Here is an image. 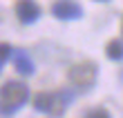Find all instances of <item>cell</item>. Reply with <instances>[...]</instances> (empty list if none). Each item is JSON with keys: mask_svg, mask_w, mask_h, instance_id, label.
Instances as JSON below:
<instances>
[{"mask_svg": "<svg viewBox=\"0 0 123 118\" xmlns=\"http://www.w3.org/2000/svg\"><path fill=\"white\" fill-rule=\"evenodd\" d=\"M9 58L13 60V67H16V71L20 73V76H31V73L36 71L34 60L27 56V51H23V49H11V56Z\"/></svg>", "mask_w": 123, "mask_h": 118, "instance_id": "6", "label": "cell"}, {"mask_svg": "<svg viewBox=\"0 0 123 118\" xmlns=\"http://www.w3.org/2000/svg\"><path fill=\"white\" fill-rule=\"evenodd\" d=\"M72 96L67 89H58V91H40L34 96V109L36 112H43L47 116H54L58 118L65 114V109L69 107L72 102Z\"/></svg>", "mask_w": 123, "mask_h": 118, "instance_id": "2", "label": "cell"}, {"mask_svg": "<svg viewBox=\"0 0 123 118\" xmlns=\"http://www.w3.org/2000/svg\"><path fill=\"white\" fill-rule=\"evenodd\" d=\"M105 54L110 60H121L123 58V40L121 38H112L105 47Z\"/></svg>", "mask_w": 123, "mask_h": 118, "instance_id": "7", "label": "cell"}, {"mask_svg": "<svg viewBox=\"0 0 123 118\" xmlns=\"http://www.w3.org/2000/svg\"><path fill=\"white\" fill-rule=\"evenodd\" d=\"M52 13L58 20H78L83 16V7L76 0H56L52 5Z\"/></svg>", "mask_w": 123, "mask_h": 118, "instance_id": "4", "label": "cell"}, {"mask_svg": "<svg viewBox=\"0 0 123 118\" xmlns=\"http://www.w3.org/2000/svg\"><path fill=\"white\" fill-rule=\"evenodd\" d=\"M11 45H7V42H0V71H2L5 67V62L9 60V56H11Z\"/></svg>", "mask_w": 123, "mask_h": 118, "instance_id": "8", "label": "cell"}, {"mask_svg": "<svg viewBox=\"0 0 123 118\" xmlns=\"http://www.w3.org/2000/svg\"><path fill=\"white\" fill-rule=\"evenodd\" d=\"M16 16L23 25H31L40 18V7L34 0H18L16 2Z\"/></svg>", "mask_w": 123, "mask_h": 118, "instance_id": "5", "label": "cell"}, {"mask_svg": "<svg viewBox=\"0 0 123 118\" xmlns=\"http://www.w3.org/2000/svg\"><path fill=\"white\" fill-rule=\"evenodd\" d=\"M29 100V87L20 80H7L0 87V116H13Z\"/></svg>", "mask_w": 123, "mask_h": 118, "instance_id": "1", "label": "cell"}, {"mask_svg": "<svg viewBox=\"0 0 123 118\" xmlns=\"http://www.w3.org/2000/svg\"><path fill=\"white\" fill-rule=\"evenodd\" d=\"M69 83L76 87V89H92L96 85V78H98V67L96 62L92 60H85V62H78L69 69L67 73Z\"/></svg>", "mask_w": 123, "mask_h": 118, "instance_id": "3", "label": "cell"}, {"mask_svg": "<svg viewBox=\"0 0 123 118\" xmlns=\"http://www.w3.org/2000/svg\"><path fill=\"white\" fill-rule=\"evenodd\" d=\"M96 2H107V0H96Z\"/></svg>", "mask_w": 123, "mask_h": 118, "instance_id": "10", "label": "cell"}, {"mask_svg": "<svg viewBox=\"0 0 123 118\" xmlns=\"http://www.w3.org/2000/svg\"><path fill=\"white\" fill-rule=\"evenodd\" d=\"M85 118H112V114L107 109H103V107H96V109H90L85 114Z\"/></svg>", "mask_w": 123, "mask_h": 118, "instance_id": "9", "label": "cell"}]
</instances>
